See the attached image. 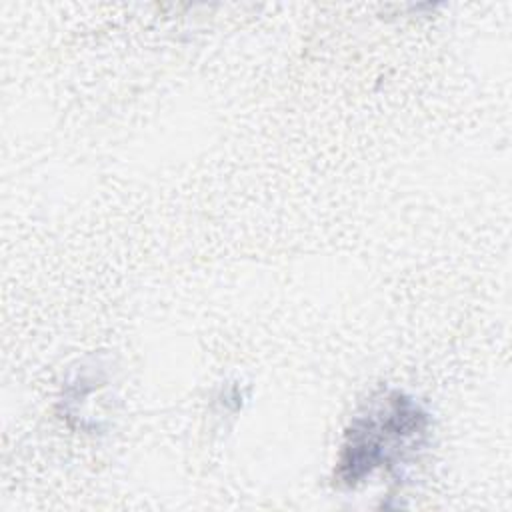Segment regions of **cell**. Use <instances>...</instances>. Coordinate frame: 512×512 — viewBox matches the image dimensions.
Here are the masks:
<instances>
[{
    "instance_id": "1",
    "label": "cell",
    "mask_w": 512,
    "mask_h": 512,
    "mask_svg": "<svg viewBox=\"0 0 512 512\" xmlns=\"http://www.w3.org/2000/svg\"><path fill=\"white\" fill-rule=\"evenodd\" d=\"M428 412L398 390L382 392L352 418L336 460L334 482L356 488L380 468H394L428 440Z\"/></svg>"
}]
</instances>
